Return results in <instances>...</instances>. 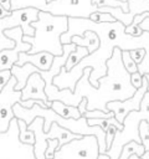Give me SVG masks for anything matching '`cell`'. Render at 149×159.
<instances>
[{
  "label": "cell",
  "instance_id": "1",
  "mask_svg": "<svg viewBox=\"0 0 149 159\" xmlns=\"http://www.w3.org/2000/svg\"><path fill=\"white\" fill-rule=\"evenodd\" d=\"M125 27L127 26L120 21L96 24L89 19L68 17V31L61 36L63 45L72 43L71 39L73 36H83L87 31L96 32L101 40V45L97 51L86 56L70 72L62 67L61 73L53 78V84L58 89L68 88L73 92L77 82L83 77L84 70L87 67H92L93 71L89 76V82L93 87H98V80L107 75V61L113 56L115 47H119L122 51L144 48L147 53L138 68L139 73L143 76L149 73V31H144L142 36L135 37L127 34Z\"/></svg>",
  "mask_w": 149,
  "mask_h": 159
},
{
  "label": "cell",
  "instance_id": "2",
  "mask_svg": "<svg viewBox=\"0 0 149 159\" xmlns=\"http://www.w3.org/2000/svg\"><path fill=\"white\" fill-rule=\"evenodd\" d=\"M107 75L98 80V87H93L89 82L92 67L84 70L83 77L77 82L73 91V107H78L83 98L88 101L87 111L99 109L109 113L107 104L113 101H125L132 98L138 91L130 81V73L125 70L122 61V50L114 48L113 56L107 61Z\"/></svg>",
  "mask_w": 149,
  "mask_h": 159
},
{
  "label": "cell",
  "instance_id": "3",
  "mask_svg": "<svg viewBox=\"0 0 149 159\" xmlns=\"http://www.w3.org/2000/svg\"><path fill=\"white\" fill-rule=\"evenodd\" d=\"M35 27L34 36L24 35L22 40L31 43L29 53L48 52L53 56L63 53V43L61 36L68 31V17L52 15L48 11H40L38 20L32 24Z\"/></svg>",
  "mask_w": 149,
  "mask_h": 159
},
{
  "label": "cell",
  "instance_id": "4",
  "mask_svg": "<svg viewBox=\"0 0 149 159\" xmlns=\"http://www.w3.org/2000/svg\"><path fill=\"white\" fill-rule=\"evenodd\" d=\"M143 120H147L149 123V92L145 93V96L142 101L140 111L132 112L127 116V118L123 122V125H124L123 130H119L115 134V138H114L111 148L104 154L109 155L111 159H119L124 144H127L129 142L142 143L139 125Z\"/></svg>",
  "mask_w": 149,
  "mask_h": 159
},
{
  "label": "cell",
  "instance_id": "5",
  "mask_svg": "<svg viewBox=\"0 0 149 159\" xmlns=\"http://www.w3.org/2000/svg\"><path fill=\"white\" fill-rule=\"evenodd\" d=\"M101 154L98 139L94 135H83L62 145L53 159H98Z\"/></svg>",
  "mask_w": 149,
  "mask_h": 159
},
{
  "label": "cell",
  "instance_id": "6",
  "mask_svg": "<svg viewBox=\"0 0 149 159\" xmlns=\"http://www.w3.org/2000/svg\"><path fill=\"white\" fill-rule=\"evenodd\" d=\"M93 0H55L48 2L47 11L57 16H67L74 19H89L99 7L92 4Z\"/></svg>",
  "mask_w": 149,
  "mask_h": 159
},
{
  "label": "cell",
  "instance_id": "7",
  "mask_svg": "<svg viewBox=\"0 0 149 159\" xmlns=\"http://www.w3.org/2000/svg\"><path fill=\"white\" fill-rule=\"evenodd\" d=\"M17 80L15 76L11 77L9 83L0 89V133H6L15 118L14 106L22 101V92L16 91L15 86Z\"/></svg>",
  "mask_w": 149,
  "mask_h": 159
},
{
  "label": "cell",
  "instance_id": "8",
  "mask_svg": "<svg viewBox=\"0 0 149 159\" xmlns=\"http://www.w3.org/2000/svg\"><path fill=\"white\" fill-rule=\"evenodd\" d=\"M38 15H40V10L35 7L14 10L10 16L0 19V32H4L14 27H21L24 35L34 36L35 27L32 26V24L38 20Z\"/></svg>",
  "mask_w": 149,
  "mask_h": 159
},
{
  "label": "cell",
  "instance_id": "9",
  "mask_svg": "<svg viewBox=\"0 0 149 159\" xmlns=\"http://www.w3.org/2000/svg\"><path fill=\"white\" fill-rule=\"evenodd\" d=\"M10 39H12L16 42L15 48L12 50H5V51H0V56H1V63H0V71L2 70H11L16 62L19 61V56L22 52H30L31 51V43L25 42L22 40L24 37V31L21 27H14L10 30L4 31Z\"/></svg>",
  "mask_w": 149,
  "mask_h": 159
},
{
  "label": "cell",
  "instance_id": "10",
  "mask_svg": "<svg viewBox=\"0 0 149 159\" xmlns=\"http://www.w3.org/2000/svg\"><path fill=\"white\" fill-rule=\"evenodd\" d=\"M147 92H148V81L144 77L143 86L135 92V94L132 98H128L125 101H113V102H109L107 104V108H108L109 112H113L115 119L119 123L123 124L124 119L127 118V116L129 113L135 112V111H140L142 101H143V98H144Z\"/></svg>",
  "mask_w": 149,
  "mask_h": 159
},
{
  "label": "cell",
  "instance_id": "11",
  "mask_svg": "<svg viewBox=\"0 0 149 159\" xmlns=\"http://www.w3.org/2000/svg\"><path fill=\"white\" fill-rule=\"evenodd\" d=\"M45 89H46V82L42 78V76L40 73H34L30 76L26 86L21 91L22 92V101L37 99V101L50 102Z\"/></svg>",
  "mask_w": 149,
  "mask_h": 159
},
{
  "label": "cell",
  "instance_id": "12",
  "mask_svg": "<svg viewBox=\"0 0 149 159\" xmlns=\"http://www.w3.org/2000/svg\"><path fill=\"white\" fill-rule=\"evenodd\" d=\"M43 125H45V119L41 117L35 118V120L30 125H27V128L32 130L36 137V142L34 144L36 159H46V150L48 147L47 140L51 139V134L43 130Z\"/></svg>",
  "mask_w": 149,
  "mask_h": 159
},
{
  "label": "cell",
  "instance_id": "13",
  "mask_svg": "<svg viewBox=\"0 0 149 159\" xmlns=\"http://www.w3.org/2000/svg\"><path fill=\"white\" fill-rule=\"evenodd\" d=\"M55 56L48 52H38V53H29L22 52L19 56V61L16 62L17 66H24L26 63H31L41 71H48L53 63Z\"/></svg>",
  "mask_w": 149,
  "mask_h": 159
},
{
  "label": "cell",
  "instance_id": "14",
  "mask_svg": "<svg viewBox=\"0 0 149 159\" xmlns=\"http://www.w3.org/2000/svg\"><path fill=\"white\" fill-rule=\"evenodd\" d=\"M71 42L76 43L77 46L87 47L89 53H93L94 51H97L101 45V40H99L98 35L93 31H87V32H84L83 36H73L71 39Z\"/></svg>",
  "mask_w": 149,
  "mask_h": 159
},
{
  "label": "cell",
  "instance_id": "15",
  "mask_svg": "<svg viewBox=\"0 0 149 159\" xmlns=\"http://www.w3.org/2000/svg\"><path fill=\"white\" fill-rule=\"evenodd\" d=\"M51 134V139H58L60 140V145H65L74 139H81L83 135H79V134H74L72 133L71 130L66 129V128H62L60 124L57 123H52L51 125V129L48 132ZM60 147V148H61Z\"/></svg>",
  "mask_w": 149,
  "mask_h": 159
},
{
  "label": "cell",
  "instance_id": "16",
  "mask_svg": "<svg viewBox=\"0 0 149 159\" xmlns=\"http://www.w3.org/2000/svg\"><path fill=\"white\" fill-rule=\"evenodd\" d=\"M128 4H129V12L133 15L149 12V0H128ZM140 27L143 31H149V17L140 24Z\"/></svg>",
  "mask_w": 149,
  "mask_h": 159
},
{
  "label": "cell",
  "instance_id": "17",
  "mask_svg": "<svg viewBox=\"0 0 149 159\" xmlns=\"http://www.w3.org/2000/svg\"><path fill=\"white\" fill-rule=\"evenodd\" d=\"M51 108L57 113L60 114L61 117L63 118H73V119H79L82 117L78 107H73V106H67L60 101H53L52 104H51Z\"/></svg>",
  "mask_w": 149,
  "mask_h": 159
},
{
  "label": "cell",
  "instance_id": "18",
  "mask_svg": "<svg viewBox=\"0 0 149 159\" xmlns=\"http://www.w3.org/2000/svg\"><path fill=\"white\" fill-rule=\"evenodd\" d=\"M47 6H48L47 0H12L11 1V11L27 9V7H35L40 11H47Z\"/></svg>",
  "mask_w": 149,
  "mask_h": 159
},
{
  "label": "cell",
  "instance_id": "19",
  "mask_svg": "<svg viewBox=\"0 0 149 159\" xmlns=\"http://www.w3.org/2000/svg\"><path fill=\"white\" fill-rule=\"evenodd\" d=\"M144 154H145V148L142 143L129 142V143L124 144L119 159H130V157H133V155H138L139 158H142Z\"/></svg>",
  "mask_w": 149,
  "mask_h": 159
},
{
  "label": "cell",
  "instance_id": "20",
  "mask_svg": "<svg viewBox=\"0 0 149 159\" xmlns=\"http://www.w3.org/2000/svg\"><path fill=\"white\" fill-rule=\"evenodd\" d=\"M89 55V51H88V48L87 47H82V46H77V48L68 56V60H67V62H66V66H65V68H66V71L67 72H70L74 66H77L86 56H88Z\"/></svg>",
  "mask_w": 149,
  "mask_h": 159
},
{
  "label": "cell",
  "instance_id": "21",
  "mask_svg": "<svg viewBox=\"0 0 149 159\" xmlns=\"http://www.w3.org/2000/svg\"><path fill=\"white\" fill-rule=\"evenodd\" d=\"M17 124H19V130H20V133H19L20 140L24 144H35V142H36L35 133L27 128L26 122L22 119H17Z\"/></svg>",
  "mask_w": 149,
  "mask_h": 159
},
{
  "label": "cell",
  "instance_id": "22",
  "mask_svg": "<svg viewBox=\"0 0 149 159\" xmlns=\"http://www.w3.org/2000/svg\"><path fill=\"white\" fill-rule=\"evenodd\" d=\"M122 61H123V65H124L125 70H127L130 75L139 72L138 65H137V63L134 62V60L132 58L129 51H122Z\"/></svg>",
  "mask_w": 149,
  "mask_h": 159
},
{
  "label": "cell",
  "instance_id": "23",
  "mask_svg": "<svg viewBox=\"0 0 149 159\" xmlns=\"http://www.w3.org/2000/svg\"><path fill=\"white\" fill-rule=\"evenodd\" d=\"M139 133L142 138V144L145 148V152H149V123L143 120L139 125Z\"/></svg>",
  "mask_w": 149,
  "mask_h": 159
},
{
  "label": "cell",
  "instance_id": "24",
  "mask_svg": "<svg viewBox=\"0 0 149 159\" xmlns=\"http://www.w3.org/2000/svg\"><path fill=\"white\" fill-rule=\"evenodd\" d=\"M16 42L10 39L5 32H0V51H5V50H12L15 48Z\"/></svg>",
  "mask_w": 149,
  "mask_h": 159
},
{
  "label": "cell",
  "instance_id": "25",
  "mask_svg": "<svg viewBox=\"0 0 149 159\" xmlns=\"http://www.w3.org/2000/svg\"><path fill=\"white\" fill-rule=\"evenodd\" d=\"M130 52V56H132V58L134 60V62L139 66L142 62H143V60H144V57H145V50L144 48H137V50H132V51H129Z\"/></svg>",
  "mask_w": 149,
  "mask_h": 159
},
{
  "label": "cell",
  "instance_id": "26",
  "mask_svg": "<svg viewBox=\"0 0 149 159\" xmlns=\"http://www.w3.org/2000/svg\"><path fill=\"white\" fill-rule=\"evenodd\" d=\"M12 76L14 75H12L11 70H2V71H0V89L4 88L9 83V81L11 80Z\"/></svg>",
  "mask_w": 149,
  "mask_h": 159
},
{
  "label": "cell",
  "instance_id": "27",
  "mask_svg": "<svg viewBox=\"0 0 149 159\" xmlns=\"http://www.w3.org/2000/svg\"><path fill=\"white\" fill-rule=\"evenodd\" d=\"M125 32H127V34H129V35H132V36L139 37V36H142V35H143V32H144V31L142 30L140 24H139V25L130 24L129 26H127V27H125Z\"/></svg>",
  "mask_w": 149,
  "mask_h": 159
},
{
  "label": "cell",
  "instance_id": "28",
  "mask_svg": "<svg viewBox=\"0 0 149 159\" xmlns=\"http://www.w3.org/2000/svg\"><path fill=\"white\" fill-rule=\"evenodd\" d=\"M119 132V129L115 127V125H111L109 127V129L107 130V147H108V149L111 148V145H112V143H113V140H114V138H115V134Z\"/></svg>",
  "mask_w": 149,
  "mask_h": 159
},
{
  "label": "cell",
  "instance_id": "29",
  "mask_svg": "<svg viewBox=\"0 0 149 159\" xmlns=\"http://www.w3.org/2000/svg\"><path fill=\"white\" fill-rule=\"evenodd\" d=\"M143 80H144V76H143L142 73H139V72L130 75V81H132V84H133V86H134L137 89H139V88L143 86Z\"/></svg>",
  "mask_w": 149,
  "mask_h": 159
},
{
  "label": "cell",
  "instance_id": "30",
  "mask_svg": "<svg viewBox=\"0 0 149 159\" xmlns=\"http://www.w3.org/2000/svg\"><path fill=\"white\" fill-rule=\"evenodd\" d=\"M89 20H91V21H93V22H96V24L102 22V12H99V11L93 12V14L89 16Z\"/></svg>",
  "mask_w": 149,
  "mask_h": 159
},
{
  "label": "cell",
  "instance_id": "31",
  "mask_svg": "<svg viewBox=\"0 0 149 159\" xmlns=\"http://www.w3.org/2000/svg\"><path fill=\"white\" fill-rule=\"evenodd\" d=\"M11 12H12V11L6 10L4 6H1V5H0V19H4V17L10 16V15H11Z\"/></svg>",
  "mask_w": 149,
  "mask_h": 159
},
{
  "label": "cell",
  "instance_id": "32",
  "mask_svg": "<svg viewBox=\"0 0 149 159\" xmlns=\"http://www.w3.org/2000/svg\"><path fill=\"white\" fill-rule=\"evenodd\" d=\"M11 1H12V0H0V4H1V6H4L6 10H10V11H11Z\"/></svg>",
  "mask_w": 149,
  "mask_h": 159
},
{
  "label": "cell",
  "instance_id": "33",
  "mask_svg": "<svg viewBox=\"0 0 149 159\" xmlns=\"http://www.w3.org/2000/svg\"><path fill=\"white\" fill-rule=\"evenodd\" d=\"M98 159H111V157H109V155H107V154H99Z\"/></svg>",
  "mask_w": 149,
  "mask_h": 159
},
{
  "label": "cell",
  "instance_id": "34",
  "mask_svg": "<svg viewBox=\"0 0 149 159\" xmlns=\"http://www.w3.org/2000/svg\"><path fill=\"white\" fill-rule=\"evenodd\" d=\"M142 159H149V152H145V154L142 157Z\"/></svg>",
  "mask_w": 149,
  "mask_h": 159
},
{
  "label": "cell",
  "instance_id": "35",
  "mask_svg": "<svg viewBox=\"0 0 149 159\" xmlns=\"http://www.w3.org/2000/svg\"><path fill=\"white\" fill-rule=\"evenodd\" d=\"M144 77H145V78H147V81H148V92H149V73L144 75Z\"/></svg>",
  "mask_w": 149,
  "mask_h": 159
}]
</instances>
